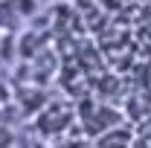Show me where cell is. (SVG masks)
Masks as SVG:
<instances>
[{
    "mask_svg": "<svg viewBox=\"0 0 151 148\" xmlns=\"http://www.w3.org/2000/svg\"><path fill=\"white\" fill-rule=\"evenodd\" d=\"M96 148H134V137L119 128H111V131H105L99 139H96Z\"/></svg>",
    "mask_w": 151,
    "mask_h": 148,
    "instance_id": "6da1fadb",
    "label": "cell"
}]
</instances>
